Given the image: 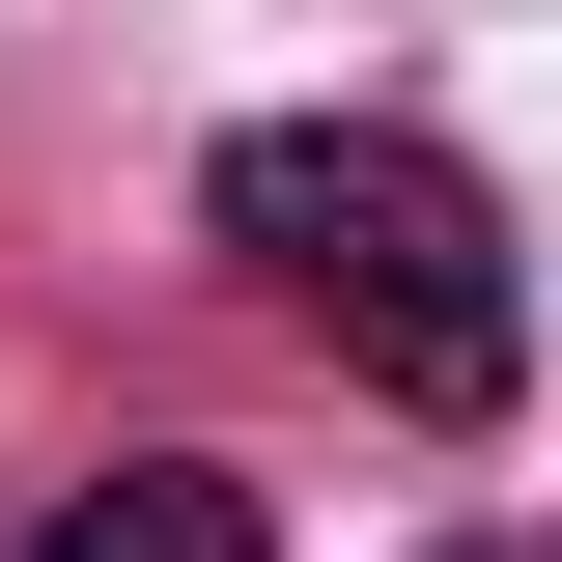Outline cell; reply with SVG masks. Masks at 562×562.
<instances>
[{
  "instance_id": "obj_2",
  "label": "cell",
  "mask_w": 562,
  "mask_h": 562,
  "mask_svg": "<svg viewBox=\"0 0 562 562\" xmlns=\"http://www.w3.org/2000/svg\"><path fill=\"white\" fill-rule=\"evenodd\" d=\"M0 562H281V535H254V479H225V450H113V479H57Z\"/></svg>"
},
{
  "instance_id": "obj_3",
  "label": "cell",
  "mask_w": 562,
  "mask_h": 562,
  "mask_svg": "<svg viewBox=\"0 0 562 562\" xmlns=\"http://www.w3.org/2000/svg\"><path fill=\"white\" fill-rule=\"evenodd\" d=\"M450 562H535V535H450Z\"/></svg>"
},
{
  "instance_id": "obj_1",
  "label": "cell",
  "mask_w": 562,
  "mask_h": 562,
  "mask_svg": "<svg viewBox=\"0 0 562 562\" xmlns=\"http://www.w3.org/2000/svg\"><path fill=\"white\" fill-rule=\"evenodd\" d=\"M198 225L254 254V310H310L394 422H506V394H535V281H506V198L450 169V140H394V113H254V140L198 169Z\"/></svg>"
}]
</instances>
